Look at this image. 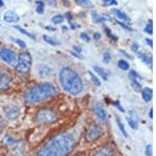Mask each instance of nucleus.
Wrapping results in <instances>:
<instances>
[{
  "mask_svg": "<svg viewBox=\"0 0 156 156\" xmlns=\"http://www.w3.org/2000/svg\"><path fill=\"white\" fill-rule=\"evenodd\" d=\"M76 142L70 133H58L52 136L41 149L37 156H68L74 149Z\"/></svg>",
  "mask_w": 156,
  "mask_h": 156,
  "instance_id": "nucleus-1",
  "label": "nucleus"
},
{
  "mask_svg": "<svg viewBox=\"0 0 156 156\" xmlns=\"http://www.w3.org/2000/svg\"><path fill=\"white\" fill-rule=\"evenodd\" d=\"M59 83L62 89L72 95H78L83 90V83L76 70L64 67L59 72Z\"/></svg>",
  "mask_w": 156,
  "mask_h": 156,
  "instance_id": "nucleus-2",
  "label": "nucleus"
},
{
  "mask_svg": "<svg viewBox=\"0 0 156 156\" xmlns=\"http://www.w3.org/2000/svg\"><path fill=\"white\" fill-rule=\"evenodd\" d=\"M57 89L52 83H42L30 87L24 94V100L27 104H37L55 97Z\"/></svg>",
  "mask_w": 156,
  "mask_h": 156,
  "instance_id": "nucleus-3",
  "label": "nucleus"
},
{
  "mask_svg": "<svg viewBox=\"0 0 156 156\" xmlns=\"http://www.w3.org/2000/svg\"><path fill=\"white\" fill-rule=\"evenodd\" d=\"M31 63H32V59L31 56H30L29 52L24 51L21 52L19 55V58L17 60L16 63V70L19 72V74H27V72L30 70V67H31Z\"/></svg>",
  "mask_w": 156,
  "mask_h": 156,
  "instance_id": "nucleus-4",
  "label": "nucleus"
},
{
  "mask_svg": "<svg viewBox=\"0 0 156 156\" xmlns=\"http://www.w3.org/2000/svg\"><path fill=\"white\" fill-rule=\"evenodd\" d=\"M36 120L41 124H53L57 120V114L53 110L48 109V108H44V109L39 110L36 115Z\"/></svg>",
  "mask_w": 156,
  "mask_h": 156,
  "instance_id": "nucleus-5",
  "label": "nucleus"
},
{
  "mask_svg": "<svg viewBox=\"0 0 156 156\" xmlns=\"http://www.w3.org/2000/svg\"><path fill=\"white\" fill-rule=\"evenodd\" d=\"M101 135H102L101 127L97 124H93L87 128V133H85V139L87 142H95L98 138H100Z\"/></svg>",
  "mask_w": 156,
  "mask_h": 156,
  "instance_id": "nucleus-6",
  "label": "nucleus"
},
{
  "mask_svg": "<svg viewBox=\"0 0 156 156\" xmlns=\"http://www.w3.org/2000/svg\"><path fill=\"white\" fill-rule=\"evenodd\" d=\"M0 59L9 65H15L17 63V55L12 49L2 47L0 49Z\"/></svg>",
  "mask_w": 156,
  "mask_h": 156,
  "instance_id": "nucleus-7",
  "label": "nucleus"
},
{
  "mask_svg": "<svg viewBox=\"0 0 156 156\" xmlns=\"http://www.w3.org/2000/svg\"><path fill=\"white\" fill-rule=\"evenodd\" d=\"M92 107H93V111H94L95 115L97 116V119L101 123L106 122L107 114H106V111H105V109L103 108L101 103L98 102V101H94L92 104Z\"/></svg>",
  "mask_w": 156,
  "mask_h": 156,
  "instance_id": "nucleus-8",
  "label": "nucleus"
},
{
  "mask_svg": "<svg viewBox=\"0 0 156 156\" xmlns=\"http://www.w3.org/2000/svg\"><path fill=\"white\" fill-rule=\"evenodd\" d=\"M3 112L5 114V116L9 120H15L19 117L20 115V109L15 105H9L3 108Z\"/></svg>",
  "mask_w": 156,
  "mask_h": 156,
  "instance_id": "nucleus-9",
  "label": "nucleus"
},
{
  "mask_svg": "<svg viewBox=\"0 0 156 156\" xmlns=\"http://www.w3.org/2000/svg\"><path fill=\"white\" fill-rule=\"evenodd\" d=\"M12 78L6 71H0V91H5L9 88Z\"/></svg>",
  "mask_w": 156,
  "mask_h": 156,
  "instance_id": "nucleus-10",
  "label": "nucleus"
},
{
  "mask_svg": "<svg viewBox=\"0 0 156 156\" xmlns=\"http://www.w3.org/2000/svg\"><path fill=\"white\" fill-rule=\"evenodd\" d=\"M110 12H112V14H114L118 18V20H120V21H124V22H126V23H129V22L131 21L130 17L128 16L126 13H124L119 9H112Z\"/></svg>",
  "mask_w": 156,
  "mask_h": 156,
  "instance_id": "nucleus-11",
  "label": "nucleus"
},
{
  "mask_svg": "<svg viewBox=\"0 0 156 156\" xmlns=\"http://www.w3.org/2000/svg\"><path fill=\"white\" fill-rule=\"evenodd\" d=\"M127 122H128V125H129L133 130H136L138 128V116H137L136 112L131 110L129 116L127 117Z\"/></svg>",
  "mask_w": 156,
  "mask_h": 156,
  "instance_id": "nucleus-12",
  "label": "nucleus"
},
{
  "mask_svg": "<svg viewBox=\"0 0 156 156\" xmlns=\"http://www.w3.org/2000/svg\"><path fill=\"white\" fill-rule=\"evenodd\" d=\"M4 21L7 22V23H16V22H19L20 17L12 11H6L5 14L3 16Z\"/></svg>",
  "mask_w": 156,
  "mask_h": 156,
  "instance_id": "nucleus-13",
  "label": "nucleus"
},
{
  "mask_svg": "<svg viewBox=\"0 0 156 156\" xmlns=\"http://www.w3.org/2000/svg\"><path fill=\"white\" fill-rule=\"evenodd\" d=\"M114 154V150L110 147H104L99 151H97L94 154V156H112Z\"/></svg>",
  "mask_w": 156,
  "mask_h": 156,
  "instance_id": "nucleus-14",
  "label": "nucleus"
},
{
  "mask_svg": "<svg viewBox=\"0 0 156 156\" xmlns=\"http://www.w3.org/2000/svg\"><path fill=\"white\" fill-rule=\"evenodd\" d=\"M152 95H153V91L150 87H145L142 90V97L145 102H150L152 100Z\"/></svg>",
  "mask_w": 156,
  "mask_h": 156,
  "instance_id": "nucleus-15",
  "label": "nucleus"
},
{
  "mask_svg": "<svg viewBox=\"0 0 156 156\" xmlns=\"http://www.w3.org/2000/svg\"><path fill=\"white\" fill-rule=\"evenodd\" d=\"M37 71H39V74L42 78H47L51 74V68L49 66H47V65H40Z\"/></svg>",
  "mask_w": 156,
  "mask_h": 156,
  "instance_id": "nucleus-16",
  "label": "nucleus"
},
{
  "mask_svg": "<svg viewBox=\"0 0 156 156\" xmlns=\"http://www.w3.org/2000/svg\"><path fill=\"white\" fill-rule=\"evenodd\" d=\"M138 58H140V61L144 62L149 68H152V57L146 54H138Z\"/></svg>",
  "mask_w": 156,
  "mask_h": 156,
  "instance_id": "nucleus-17",
  "label": "nucleus"
},
{
  "mask_svg": "<svg viewBox=\"0 0 156 156\" xmlns=\"http://www.w3.org/2000/svg\"><path fill=\"white\" fill-rule=\"evenodd\" d=\"M94 70H95V72H97L98 75H100V77H101L102 79L104 80V81H107V80H108V72L105 69H103L102 67L95 65V66H94Z\"/></svg>",
  "mask_w": 156,
  "mask_h": 156,
  "instance_id": "nucleus-18",
  "label": "nucleus"
},
{
  "mask_svg": "<svg viewBox=\"0 0 156 156\" xmlns=\"http://www.w3.org/2000/svg\"><path fill=\"white\" fill-rule=\"evenodd\" d=\"M75 2L78 4V6L85 7V9H93V3L90 1V0H74Z\"/></svg>",
  "mask_w": 156,
  "mask_h": 156,
  "instance_id": "nucleus-19",
  "label": "nucleus"
},
{
  "mask_svg": "<svg viewBox=\"0 0 156 156\" xmlns=\"http://www.w3.org/2000/svg\"><path fill=\"white\" fill-rule=\"evenodd\" d=\"M128 77H129V79L131 80L132 82H134V81L140 82V80H142V77H140V75L138 74V72H136L135 70H130Z\"/></svg>",
  "mask_w": 156,
  "mask_h": 156,
  "instance_id": "nucleus-20",
  "label": "nucleus"
},
{
  "mask_svg": "<svg viewBox=\"0 0 156 156\" xmlns=\"http://www.w3.org/2000/svg\"><path fill=\"white\" fill-rule=\"evenodd\" d=\"M115 122H117V125H118V127H119V129H120L121 133H122V134L124 135L125 137H128V134H127L126 130H125L124 125H123L122 120H121V119H120L119 116H117V117H115Z\"/></svg>",
  "mask_w": 156,
  "mask_h": 156,
  "instance_id": "nucleus-21",
  "label": "nucleus"
},
{
  "mask_svg": "<svg viewBox=\"0 0 156 156\" xmlns=\"http://www.w3.org/2000/svg\"><path fill=\"white\" fill-rule=\"evenodd\" d=\"M92 20H93V22H94V23H96V24H100V23H102V22H104L102 20L101 16H100V15L98 14L96 11L92 12Z\"/></svg>",
  "mask_w": 156,
  "mask_h": 156,
  "instance_id": "nucleus-22",
  "label": "nucleus"
},
{
  "mask_svg": "<svg viewBox=\"0 0 156 156\" xmlns=\"http://www.w3.org/2000/svg\"><path fill=\"white\" fill-rule=\"evenodd\" d=\"M15 29H18V31L21 32V34H23L24 36H27L28 38H30V39H32V40H34L36 39V37L34 36V35L32 34H30V32H28L27 31H25V29H23V27H21V26H19V25H16V26H15Z\"/></svg>",
  "mask_w": 156,
  "mask_h": 156,
  "instance_id": "nucleus-23",
  "label": "nucleus"
},
{
  "mask_svg": "<svg viewBox=\"0 0 156 156\" xmlns=\"http://www.w3.org/2000/svg\"><path fill=\"white\" fill-rule=\"evenodd\" d=\"M43 39H44V41H46L48 44H51V45H58L59 44V42L57 41V40H55L54 38L47 36V35H44V36H43Z\"/></svg>",
  "mask_w": 156,
  "mask_h": 156,
  "instance_id": "nucleus-24",
  "label": "nucleus"
},
{
  "mask_svg": "<svg viewBox=\"0 0 156 156\" xmlns=\"http://www.w3.org/2000/svg\"><path fill=\"white\" fill-rule=\"evenodd\" d=\"M118 67L122 70H128L129 69V63L125 60H119L118 61Z\"/></svg>",
  "mask_w": 156,
  "mask_h": 156,
  "instance_id": "nucleus-25",
  "label": "nucleus"
},
{
  "mask_svg": "<svg viewBox=\"0 0 156 156\" xmlns=\"http://www.w3.org/2000/svg\"><path fill=\"white\" fill-rule=\"evenodd\" d=\"M144 32L148 35L153 34V22H152V20H149V21H148L147 25L144 27Z\"/></svg>",
  "mask_w": 156,
  "mask_h": 156,
  "instance_id": "nucleus-26",
  "label": "nucleus"
},
{
  "mask_svg": "<svg viewBox=\"0 0 156 156\" xmlns=\"http://www.w3.org/2000/svg\"><path fill=\"white\" fill-rule=\"evenodd\" d=\"M64 19H65V17L62 16V15H55L54 17H52L51 22L54 24H59L64 21Z\"/></svg>",
  "mask_w": 156,
  "mask_h": 156,
  "instance_id": "nucleus-27",
  "label": "nucleus"
},
{
  "mask_svg": "<svg viewBox=\"0 0 156 156\" xmlns=\"http://www.w3.org/2000/svg\"><path fill=\"white\" fill-rule=\"evenodd\" d=\"M115 23L119 24L121 27H123V29H124L125 31H127V32H133L132 27H131V26H129V25H127V23H124V22L120 21V20H118V19L115 20Z\"/></svg>",
  "mask_w": 156,
  "mask_h": 156,
  "instance_id": "nucleus-28",
  "label": "nucleus"
},
{
  "mask_svg": "<svg viewBox=\"0 0 156 156\" xmlns=\"http://www.w3.org/2000/svg\"><path fill=\"white\" fill-rule=\"evenodd\" d=\"M102 61H103L104 64H108V63H110V61H112V55H110V52L105 51L104 54H103Z\"/></svg>",
  "mask_w": 156,
  "mask_h": 156,
  "instance_id": "nucleus-29",
  "label": "nucleus"
},
{
  "mask_svg": "<svg viewBox=\"0 0 156 156\" xmlns=\"http://www.w3.org/2000/svg\"><path fill=\"white\" fill-rule=\"evenodd\" d=\"M104 32H105V34H106V36L109 38V39H112V41H117V40H118V37L115 36V35L112 34V32H110V29H108V27L104 26Z\"/></svg>",
  "mask_w": 156,
  "mask_h": 156,
  "instance_id": "nucleus-30",
  "label": "nucleus"
},
{
  "mask_svg": "<svg viewBox=\"0 0 156 156\" xmlns=\"http://www.w3.org/2000/svg\"><path fill=\"white\" fill-rule=\"evenodd\" d=\"M87 72H89V75L90 77V79H92V82L94 83V84L96 85V86H100V85H101V82L99 81V79H98L96 75L93 74L92 71H87Z\"/></svg>",
  "mask_w": 156,
  "mask_h": 156,
  "instance_id": "nucleus-31",
  "label": "nucleus"
},
{
  "mask_svg": "<svg viewBox=\"0 0 156 156\" xmlns=\"http://www.w3.org/2000/svg\"><path fill=\"white\" fill-rule=\"evenodd\" d=\"M131 86H132V88H133V90H134V91H136V92H140V90L143 89V88H142V85H140V82H136V81L131 82Z\"/></svg>",
  "mask_w": 156,
  "mask_h": 156,
  "instance_id": "nucleus-32",
  "label": "nucleus"
},
{
  "mask_svg": "<svg viewBox=\"0 0 156 156\" xmlns=\"http://www.w3.org/2000/svg\"><path fill=\"white\" fill-rule=\"evenodd\" d=\"M45 11V6H44V3L41 1H37V14H43Z\"/></svg>",
  "mask_w": 156,
  "mask_h": 156,
  "instance_id": "nucleus-33",
  "label": "nucleus"
},
{
  "mask_svg": "<svg viewBox=\"0 0 156 156\" xmlns=\"http://www.w3.org/2000/svg\"><path fill=\"white\" fill-rule=\"evenodd\" d=\"M12 40L15 42L16 44L19 45V47H21V48H25L26 47V44H25V42H23L22 40L20 39H17V38H12Z\"/></svg>",
  "mask_w": 156,
  "mask_h": 156,
  "instance_id": "nucleus-34",
  "label": "nucleus"
},
{
  "mask_svg": "<svg viewBox=\"0 0 156 156\" xmlns=\"http://www.w3.org/2000/svg\"><path fill=\"white\" fill-rule=\"evenodd\" d=\"M102 2L105 6H117L118 4L117 0H102Z\"/></svg>",
  "mask_w": 156,
  "mask_h": 156,
  "instance_id": "nucleus-35",
  "label": "nucleus"
},
{
  "mask_svg": "<svg viewBox=\"0 0 156 156\" xmlns=\"http://www.w3.org/2000/svg\"><path fill=\"white\" fill-rule=\"evenodd\" d=\"M101 18L103 21H112V16L109 14H107V13H103L101 15Z\"/></svg>",
  "mask_w": 156,
  "mask_h": 156,
  "instance_id": "nucleus-36",
  "label": "nucleus"
},
{
  "mask_svg": "<svg viewBox=\"0 0 156 156\" xmlns=\"http://www.w3.org/2000/svg\"><path fill=\"white\" fill-rule=\"evenodd\" d=\"M80 38H81L83 41H85V42H90V36L89 35L87 34V32H81L80 34Z\"/></svg>",
  "mask_w": 156,
  "mask_h": 156,
  "instance_id": "nucleus-37",
  "label": "nucleus"
},
{
  "mask_svg": "<svg viewBox=\"0 0 156 156\" xmlns=\"http://www.w3.org/2000/svg\"><path fill=\"white\" fill-rule=\"evenodd\" d=\"M114 105L115 106V108H118V109L120 110L121 112H124V111H125L124 108L121 106V103H120V102H118V101H115V102H114Z\"/></svg>",
  "mask_w": 156,
  "mask_h": 156,
  "instance_id": "nucleus-38",
  "label": "nucleus"
},
{
  "mask_svg": "<svg viewBox=\"0 0 156 156\" xmlns=\"http://www.w3.org/2000/svg\"><path fill=\"white\" fill-rule=\"evenodd\" d=\"M146 156H152V147L150 145L146 148Z\"/></svg>",
  "mask_w": 156,
  "mask_h": 156,
  "instance_id": "nucleus-39",
  "label": "nucleus"
},
{
  "mask_svg": "<svg viewBox=\"0 0 156 156\" xmlns=\"http://www.w3.org/2000/svg\"><path fill=\"white\" fill-rule=\"evenodd\" d=\"M138 48H140V46H138L137 43H132L131 44V50L134 52H137L138 51Z\"/></svg>",
  "mask_w": 156,
  "mask_h": 156,
  "instance_id": "nucleus-40",
  "label": "nucleus"
},
{
  "mask_svg": "<svg viewBox=\"0 0 156 156\" xmlns=\"http://www.w3.org/2000/svg\"><path fill=\"white\" fill-rule=\"evenodd\" d=\"M65 17L68 19V21L69 22H71L72 20H73V16H72V14L71 13H66V15H65Z\"/></svg>",
  "mask_w": 156,
  "mask_h": 156,
  "instance_id": "nucleus-41",
  "label": "nucleus"
},
{
  "mask_svg": "<svg viewBox=\"0 0 156 156\" xmlns=\"http://www.w3.org/2000/svg\"><path fill=\"white\" fill-rule=\"evenodd\" d=\"M146 43L149 45L150 47H153V42H152V39H150V38H146Z\"/></svg>",
  "mask_w": 156,
  "mask_h": 156,
  "instance_id": "nucleus-42",
  "label": "nucleus"
},
{
  "mask_svg": "<svg viewBox=\"0 0 156 156\" xmlns=\"http://www.w3.org/2000/svg\"><path fill=\"white\" fill-rule=\"evenodd\" d=\"M71 54H72L75 58H78V59H83V57H82L80 54H77V52H75V51H72Z\"/></svg>",
  "mask_w": 156,
  "mask_h": 156,
  "instance_id": "nucleus-43",
  "label": "nucleus"
},
{
  "mask_svg": "<svg viewBox=\"0 0 156 156\" xmlns=\"http://www.w3.org/2000/svg\"><path fill=\"white\" fill-rule=\"evenodd\" d=\"M93 37H94V39H95V40H100V38H101V35H100L99 32H94Z\"/></svg>",
  "mask_w": 156,
  "mask_h": 156,
  "instance_id": "nucleus-44",
  "label": "nucleus"
},
{
  "mask_svg": "<svg viewBox=\"0 0 156 156\" xmlns=\"http://www.w3.org/2000/svg\"><path fill=\"white\" fill-rule=\"evenodd\" d=\"M48 3L51 6H56V0H48Z\"/></svg>",
  "mask_w": 156,
  "mask_h": 156,
  "instance_id": "nucleus-45",
  "label": "nucleus"
},
{
  "mask_svg": "<svg viewBox=\"0 0 156 156\" xmlns=\"http://www.w3.org/2000/svg\"><path fill=\"white\" fill-rule=\"evenodd\" d=\"M74 50H75V52H77V54H80V52H81V47L74 46Z\"/></svg>",
  "mask_w": 156,
  "mask_h": 156,
  "instance_id": "nucleus-46",
  "label": "nucleus"
},
{
  "mask_svg": "<svg viewBox=\"0 0 156 156\" xmlns=\"http://www.w3.org/2000/svg\"><path fill=\"white\" fill-rule=\"evenodd\" d=\"M2 127H3V124H2V119H1V115H0V132L2 130Z\"/></svg>",
  "mask_w": 156,
  "mask_h": 156,
  "instance_id": "nucleus-47",
  "label": "nucleus"
},
{
  "mask_svg": "<svg viewBox=\"0 0 156 156\" xmlns=\"http://www.w3.org/2000/svg\"><path fill=\"white\" fill-rule=\"evenodd\" d=\"M46 29H49V31H52V32L55 31V29H54V27H52V26H46Z\"/></svg>",
  "mask_w": 156,
  "mask_h": 156,
  "instance_id": "nucleus-48",
  "label": "nucleus"
},
{
  "mask_svg": "<svg viewBox=\"0 0 156 156\" xmlns=\"http://www.w3.org/2000/svg\"><path fill=\"white\" fill-rule=\"evenodd\" d=\"M149 116L151 117V119L153 117V109H150V114H149Z\"/></svg>",
  "mask_w": 156,
  "mask_h": 156,
  "instance_id": "nucleus-49",
  "label": "nucleus"
},
{
  "mask_svg": "<svg viewBox=\"0 0 156 156\" xmlns=\"http://www.w3.org/2000/svg\"><path fill=\"white\" fill-rule=\"evenodd\" d=\"M64 3L66 4V6H70V3H69V2H68V0H64Z\"/></svg>",
  "mask_w": 156,
  "mask_h": 156,
  "instance_id": "nucleus-50",
  "label": "nucleus"
},
{
  "mask_svg": "<svg viewBox=\"0 0 156 156\" xmlns=\"http://www.w3.org/2000/svg\"><path fill=\"white\" fill-rule=\"evenodd\" d=\"M2 6H3V1H2V0H0V7H2Z\"/></svg>",
  "mask_w": 156,
  "mask_h": 156,
  "instance_id": "nucleus-51",
  "label": "nucleus"
},
{
  "mask_svg": "<svg viewBox=\"0 0 156 156\" xmlns=\"http://www.w3.org/2000/svg\"><path fill=\"white\" fill-rule=\"evenodd\" d=\"M5 156H12V155H5Z\"/></svg>",
  "mask_w": 156,
  "mask_h": 156,
  "instance_id": "nucleus-52",
  "label": "nucleus"
}]
</instances>
